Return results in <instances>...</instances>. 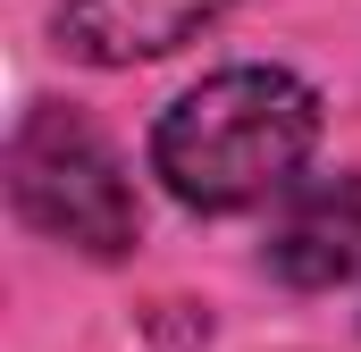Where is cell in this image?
<instances>
[{"mask_svg": "<svg viewBox=\"0 0 361 352\" xmlns=\"http://www.w3.org/2000/svg\"><path fill=\"white\" fill-rule=\"evenodd\" d=\"M269 268L302 294H328L361 277V168L319 176V184H286V210L269 227Z\"/></svg>", "mask_w": 361, "mask_h": 352, "instance_id": "3", "label": "cell"}, {"mask_svg": "<svg viewBox=\"0 0 361 352\" xmlns=\"http://www.w3.org/2000/svg\"><path fill=\"white\" fill-rule=\"evenodd\" d=\"M8 201L25 227H42L51 244H76L92 260H118L135 244V184L118 151L68 109H34L8 134Z\"/></svg>", "mask_w": 361, "mask_h": 352, "instance_id": "2", "label": "cell"}, {"mask_svg": "<svg viewBox=\"0 0 361 352\" xmlns=\"http://www.w3.org/2000/svg\"><path fill=\"white\" fill-rule=\"evenodd\" d=\"M319 143V92L286 68H219L152 126V168L185 210H252L286 193Z\"/></svg>", "mask_w": 361, "mask_h": 352, "instance_id": "1", "label": "cell"}, {"mask_svg": "<svg viewBox=\"0 0 361 352\" xmlns=\"http://www.w3.org/2000/svg\"><path fill=\"white\" fill-rule=\"evenodd\" d=\"M235 0H68L59 8V42L92 68H135L193 42L210 17H227Z\"/></svg>", "mask_w": 361, "mask_h": 352, "instance_id": "4", "label": "cell"}]
</instances>
